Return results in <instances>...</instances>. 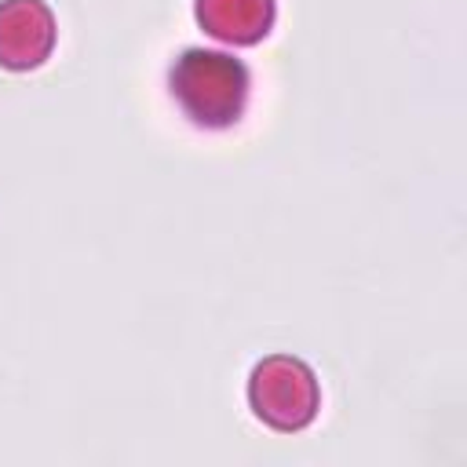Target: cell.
Masks as SVG:
<instances>
[{
    "label": "cell",
    "instance_id": "cell-1",
    "mask_svg": "<svg viewBox=\"0 0 467 467\" xmlns=\"http://www.w3.org/2000/svg\"><path fill=\"white\" fill-rule=\"evenodd\" d=\"M171 95L201 128H230L248 99V69L223 55L190 47L171 66Z\"/></svg>",
    "mask_w": 467,
    "mask_h": 467
},
{
    "label": "cell",
    "instance_id": "cell-2",
    "mask_svg": "<svg viewBox=\"0 0 467 467\" xmlns=\"http://www.w3.org/2000/svg\"><path fill=\"white\" fill-rule=\"evenodd\" d=\"M248 401H252V412L274 431H299L317 416V401H321L317 376L299 358H288V354L263 358L252 368Z\"/></svg>",
    "mask_w": 467,
    "mask_h": 467
},
{
    "label": "cell",
    "instance_id": "cell-3",
    "mask_svg": "<svg viewBox=\"0 0 467 467\" xmlns=\"http://www.w3.org/2000/svg\"><path fill=\"white\" fill-rule=\"evenodd\" d=\"M55 47V15L44 0L0 4V66L36 69Z\"/></svg>",
    "mask_w": 467,
    "mask_h": 467
},
{
    "label": "cell",
    "instance_id": "cell-4",
    "mask_svg": "<svg viewBox=\"0 0 467 467\" xmlns=\"http://www.w3.org/2000/svg\"><path fill=\"white\" fill-rule=\"evenodd\" d=\"M197 22L226 44H255L274 26V0H197Z\"/></svg>",
    "mask_w": 467,
    "mask_h": 467
}]
</instances>
